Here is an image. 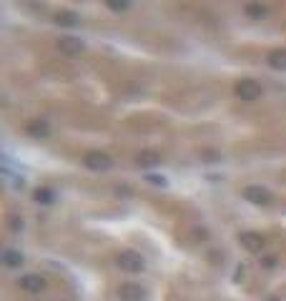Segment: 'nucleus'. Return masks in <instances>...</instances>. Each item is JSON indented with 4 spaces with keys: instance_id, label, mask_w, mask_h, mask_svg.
I'll return each instance as SVG.
<instances>
[{
    "instance_id": "nucleus-1",
    "label": "nucleus",
    "mask_w": 286,
    "mask_h": 301,
    "mask_svg": "<svg viewBox=\"0 0 286 301\" xmlns=\"http://www.w3.org/2000/svg\"><path fill=\"white\" fill-rule=\"evenodd\" d=\"M118 266H120V271H126V274H140L143 268H146V264H143V258H140L136 251H123V254L118 256Z\"/></svg>"
},
{
    "instance_id": "nucleus-2",
    "label": "nucleus",
    "mask_w": 286,
    "mask_h": 301,
    "mask_svg": "<svg viewBox=\"0 0 286 301\" xmlns=\"http://www.w3.org/2000/svg\"><path fill=\"white\" fill-rule=\"evenodd\" d=\"M18 286L23 291H28V294H43L46 291V278L38 276V274H26V276L18 278Z\"/></svg>"
},
{
    "instance_id": "nucleus-3",
    "label": "nucleus",
    "mask_w": 286,
    "mask_h": 301,
    "mask_svg": "<svg viewBox=\"0 0 286 301\" xmlns=\"http://www.w3.org/2000/svg\"><path fill=\"white\" fill-rule=\"evenodd\" d=\"M118 298L120 301H143L146 298V291H143V286H138V284H123L118 288Z\"/></svg>"
},
{
    "instance_id": "nucleus-4",
    "label": "nucleus",
    "mask_w": 286,
    "mask_h": 301,
    "mask_svg": "<svg viewBox=\"0 0 286 301\" xmlns=\"http://www.w3.org/2000/svg\"><path fill=\"white\" fill-rule=\"evenodd\" d=\"M238 241H241V246H244L246 251H251V254H261V248H264V238H261L258 234H254V231L241 234Z\"/></svg>"
},
{
    "instance_id": "nucleus-5",
    "label": "nucleus",
    "mask_w": 286,
    "mask_h": 301,
    "mask_svg": "<svg viewBox=\"0 0 286 301\" xmlns=\"http://www.w3.org/2000/svg\"><path fill=\"white\" fill-rule=\"evenodd\" d=\"M110 164H113V161H110L106 154H88V156H86V166H88L90 171H108Z\"/></svg>"
},
{
    "instance_id": "nucleus-6",
    "label": "nucleus",
    "mask_w": 286,
    "mask_h": 301,
    "mask_svg": "<svg viewBox=\"0 0 286 301\" xmlns=\"http://www.w3.org/2000/svg\"><path fill=\"white\" fill-rule=\"evenodd\" d=\"M244 198L261 206V204H268V201H271V194H268L266 188H261V186H248V188L244 191Z\"/></svg>"
},
{
    "instance_id": "nucleus-7",
    "label": "nucleus",
    "mask_w": 286,
    "mask_h": 301,
    "mask_svg": "<svg viewBox=\"0 0 286 301\" xmlns=\"http://www.w3.org/2000/svg\"><path fill=\"white\" fill-rule=\"evenodd\" d=\"M20 264H23V254H20V251H16V248L3 251V266H8V268H20Z\"/></svg>"
},
{
    "instance_id": "nucleus-8",
    "label": "nucleus",
    "mask_w": 286,
    "mask_h": 301,
    "mask_svg": "<svg viewBox=\"0 0 286 301\" xmlns=\"http://www.w3.org/2000/svg\"><path fill=\"white\" fill-rule=\"evenodd\" d=\"M158 161V156L156 154H146V156H138V164H143V166H151V164H156Z\"/></svg>"
},
{
    "instance_id": "nucleus-9",
    "label": "nucleus",
    "mask_w": 286,
    "mask_h": 301,
    "mask_svg": "<svg viewBox=\"0 0 286 301\" xmlns=\"http://www.w3.org/2000/svg\"><path fill=\"white\" fill-rule=\"evenodd\" d=\"M271 63H276V66L284 68V66H286V56H278V53H276V56H271Z\"/></svg>"
}]
</instances>
